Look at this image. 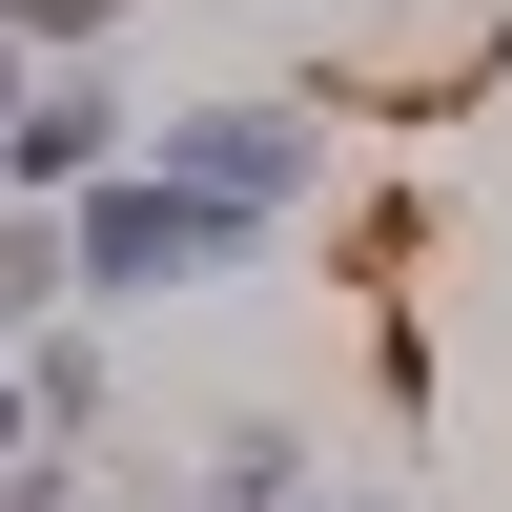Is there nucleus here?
Segmentation results:
<instances>
[{
    "mask_svg": "<svg viewBox=\"0 0 512 512\" xmlns=\"http://www.w3.org/2000/svg\"><path fill=\"white\" fill-rule=\"evenodd\" d=\"M205 512H308V431H287V410H246V431L205 451Z\"/></svg>",
    "mask_w": 512,
    "mask_h": 512,
    "instance_id": "20e7f679",
    "label": "nucleus"
},
{
    "mask_svg": "<svg viewBox=\"0 0 512 512\" xmlns=\"http://www.w3.org/2000/svg\"><path fill=\"white\" fill-rule=\"evenodd\" d=\"M21 410H41V431H82V410H103V349H82V328H41V349H21Z\"/></svg>",
    "mask_w": 512,
    "mask_h": 512,
    "instance_id": "423d86ee",
    "label": "nucleus"
},
{
    "mask_svg": "<svg viewBox=\"0 0 512 512\" xmlns=\"http://www.w3.org/2000/svg\"><path fill=\"white\" fill-rule=\"evenodd\" d=\"M144 164H164L185 205H226L246 246H267L287 205L328 185V123H308V103H144Z\"/></svg>",
    "mask_w": 512,
    "mask_h": 512,
    "instance_id": "f257e3e1",
    "label": "nucleus"
},
{
    "mask_svg": "<svg viewBox=\"0 0 512 512\" xmlns=\"http://www.w3.org/2000/svg\"><path fill=\"white\" fill-rule=\"evenodd\" d=\"M0 41H21V62H62V82H82V62H103V41H123V0H0Z\"/></svg>",
    "mask_w": 512,
    "mask_h": 512,
    "instance_id": "39448f33",
    "label": "nucleus"
},
{
    "mask_svg": "<svg viewBox=\"0 0 512 512\" xmlns=\"http://www.w3.org/2000/svg\"><path fill=\"white\" fill-rule=\"evenodd\" d=\"M205 267H246V226H226V205H185L164 164H123V185L62 205V287H205Z\"/></svg>",
    "mask_w": 512,
    "mask_h": 512,
    "instance_id": "f03ea898",
    "label": "nucleus"
},
{
    "mask_svg": "<svg viewBox=\"0 0 512 512\" xmlns=\"http://www.w3.org/2000/svg\"><path fill=\"white\" fill-rule=\"evenodd\" d=\"M123 164H144V103H123V82H21V144H0L21 205H82V185H123Z\"/></svg>",
    "mask_w": 512,
    "mask_h": 512,
    "instance_id": "7ed1b4c3",
    "label": "nucleus"
},
{
    "mask_svg": "<svg viewBox=\"0 0 512 512\" xmlns=\"http://www.w3.org/2000/svg\"><path fill=\"white\" fill-rule=\"evenodd\" d=\"M0 512H82V492H62V472H41V492H0Z\"/></svg>",
    "mask_w": 512,
    "mask_h": 512,
    "instance_id": "1a4fd4ad",
    "label": "nucleus"
},
{
    "mask_svg": "<svg viewBox=\"0 0 512 512\" xmlns=\"http://www.w3.org/2000/svg\"><path fill=\"white\" fill-rule=\"evenodd\" d=\"M0 144H21V41H0Z\"/></svg>",
    "mask_w": 512,
    "mask_h": 512,
    "instance_id": "6e6552de",
    "label": "nucleus"
},
{
    "mask_svg": "<svg viewBox=\"0 0 512 512\" xmlns=\"http://www.w3.org/2000/svg\"><path fill=\"white\" fill-rule=\"evenodd\" d=\"M0 492H41V410H21V369H0Z\"/></svg>",
    "mask_w": 512,
    "mask_h": 512,
    "instance_id": "0eeeda50",
    "label": "nucleus"
}]
</instances>
